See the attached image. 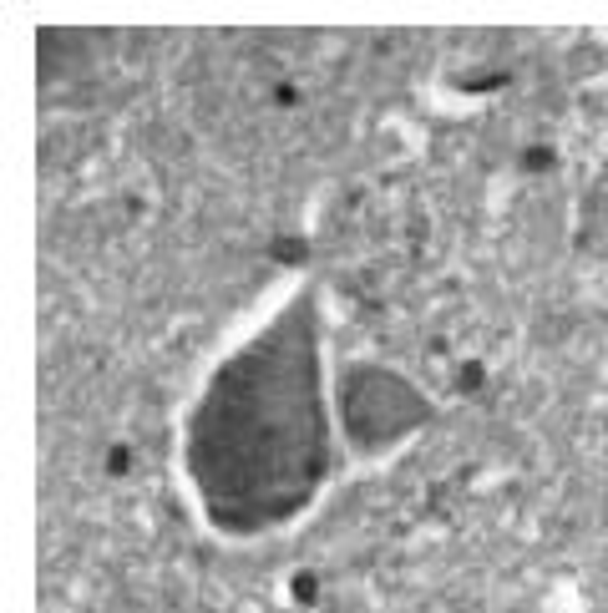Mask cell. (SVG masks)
<instances>
[{
  "label": "cell",
  "mask_w": 608,
  "mask_h": 613,
  "mask_svg": "<svg viewBox=\"0 0 608 613\" xmlns=\"http://www.w3.org/2000/svg\"><path fill=\"white\" fill-rule=\"evenodd\" d=\"M294 593H299V598H315V578H310V573H299V583H294Z\"/></svg>",
  "instance_id": "cell-1"
}]
</instances>
